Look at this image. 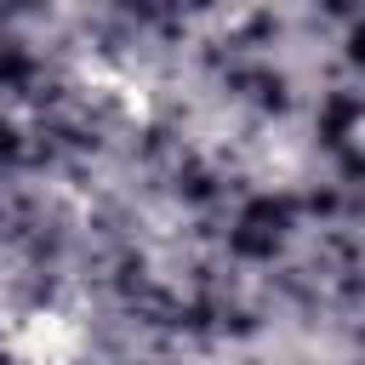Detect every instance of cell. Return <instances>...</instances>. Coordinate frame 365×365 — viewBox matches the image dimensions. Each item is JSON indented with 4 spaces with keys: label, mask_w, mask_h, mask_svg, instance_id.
Listing matches in <instances>:
<instances>
[{
    "label": "cell",
    "mask_w": 365,
    "mask_h": 365,
    "mask_svg": "<svg viewBox=\"0 0 365 365\" xmlns=\"http://www.w3.org/2000/svg\"><path fill=\"white\" fill-rule=\"evenodd\" d=\"M17 359L23 365H74L80 359V331L63 314H29L17 331Z\"/></svg>",
    "instance_id": "cell-1"
}]
</instances>
